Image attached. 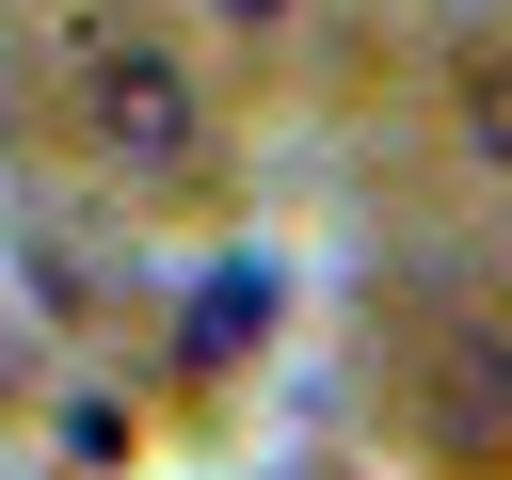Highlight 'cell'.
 <instances>
[{
	"label": "cell",
	"instance_id": "cell-1",
	"mask_svg": "<svg viewBox=\"0 0 512 480\" xmlns=\"http://www.w3.org/2000/svg\"><path fill=\"white\" fill-rule=\"evenodd\" d=\"M64 112H80V160L112 192L208 176V32L192 16H96L64 48Z\"/></svg>",
	"mask_w": 512,
	"mask_h": 480
},
{
	"label": "cell",
	"instance_id": "cell-2",
	"mask_svg": "<svg viewBox=\"0 0 512 480\" xmlns=\"http://www.w3.org/2000/svg\"><path fill=\"white\" fill-rule=\"evenodd\" d=\"M176 16H192L208 48H288V32L320 16V0H176Z\"/></svg>",
	"mask_w": 512,
	"mask_h": 480
}]
</instances>
